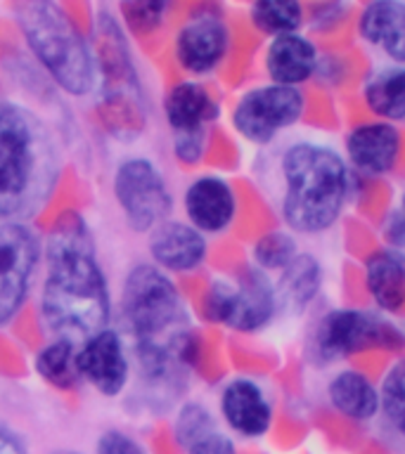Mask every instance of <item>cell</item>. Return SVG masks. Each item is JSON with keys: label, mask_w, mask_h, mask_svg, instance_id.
<instances>
[{"label": "cell", "mask_w": 405, "mask_h": 454, "mask_svg": "<svg viewBox=\"0 0 405 454\" xmlns=\"http://www.w3.org/2000/svg\"><path fill=\"white\" fill-rule=\"evenodd\" d=\"M121 312L138 346H169L185 333L180 332L185 315L176 286L152 265L131 270L123 284Z\"/></svg>", "instance_id": "obj_5"}, {"label": "cell", "mask_w": 405, "mask_h": 454, "mask_svg": "<svg viewBox=\"0 0 405 454\" xmlns=\"http://www.w3.org/2000/svg\"><path fill=\"white\" fill-rule=\"evenodd\" d=\"M20 24L34 55L71 95L92 88V59L71 20L52 3L20 5Z\"/></svg>", "instance_id": "obj_4"}, {"label": "cell", "mask_w": 405, "mask_h": 454, "mask_svg": "<svg viewBox=\"0 0 405 454\" xmlns=\"http://www.w3.org/2000/svg\"><path fill=\"white\" fill-rule=\"evenodd\" d=\"M320 286H322L320 261L311 254H298L282 270L280 282L275 284L277 308H282L290 315H301L315 301Z\"/></svg>", "instance_id": "obj_19"}, {"label": "cell", "mask_w": 405, "mask_h": 454, "mask_svg": "<svg viewBox=\"0 0 405 454\" xmlns=\"http://www.w3.org/2000/svg\"><path fill=\"white\" fill-rule=\"evenodd\" d=\"M60 176L52 135L34 114L0 105V218L36 211Z\"/></svg>", "instance_id": "obj_3"}, {"label": "cell", "mask_w": 405, "mask_h": 454, "mask_svg": "<svg viewBox=\"0 0 405 454\" xmlns=\"http://www.w3.org/2000/svg\"><path fill=\"white\" fill-rule=\"evenodd\" d=\"M304 95L298 88L287 85H263L247 92L237 102L233 123L242 137L256 145H266L280 130L294 126L304 114Z\"/></svg>", "instance_id": "obj_8"}, {"label": "cell", "mask_w": 405, "mask_h": 454, "mask_svg": "<svg viewBox=\"0 0 405 454\" xmlns=\"http://www.w3.org/2000/svg\"><path fill=\"white\" fill-rule=\"evenodd\" d=\"M358 34L396 64H405V3L379 0L369 3L358 20Z\"/></svg>", "instance_id": "obj_16"}, {"label": "cell", "mask_w": 405, "mask_h": 454, "mask_svg": "<svg viewBox=\"0 0 405 454\" xmlns=\"http://www.w3.org/2000/svg\"><path fill=\"white\" fill-rule=\"evenodd\" d=\"M280 213L298 234H322L339 220L353 184L346 159L322 142H294L280 159Z\"/></svg>", "instance_id": "obj_2"}, {"label": "cell", "mask_w": 405, "mask_h": 454, "mask_svg": "<svg viewBox=\"0 0 405 454\" xmlns=\"http://www.w3.org/2000/svg\"><path fill=\"white\" fill-rule=\"evenodd\" d=\"M365 105L384 123L405 121V67L393 64L375 71L362 88Z\"/></svg>", "instance_id": "obj_23"}, {"label": "cell", "mask_w": 405, "mask_h": 454, "mask_svg": "<svg viewBox=\"0 0 405 454\" xmlns=\"http://www.w3.org/2000/svg\"><path fill=\"white\" fill-rule=\"evenodd\" d=\"M401 213H403V218H405V192H403V199H401Z\"/></svg>", "instance_id": "obj_35"}, {"label": "cell", "mask_w": 405, "mask_h": 454, "mask_svg": "<svg viewBox=\"0 0 405 454\" xmlns=\"http://www.w3.org/2000/svg\"><path fill=\"white\" fill-rule=\"evenodd\" d=\"M204 149V130H190V133H176V154L180 161L195 163Z\"/></svg>", "instance_id": "obj_30"}, {"label": "cell", "mask_w": 405, "mask_h": 454, "mask_svg": "<svg viewBox=\"0 0 405 454\" xmlns=\"http://www.w3.org/2000/svg\"><path fill=\"white\" fill-rule=\"evenodd\" d=\"M384 239L389 248H403L405 247V218L403 213H393L386 223H384Z\"/></svg>", "instance_id": "obj_33"}, {"label": "cell", "mask_w": 405, "mask_h": 454, "mask_svg": "<svg viewBox=\"0 0 405 454\" xmlns=\"http://www.w3.org/2000/svg\"><path fill=\"white\" fill-rule=\"evenodd\" d=\"M227 50V28L218 17H195L178 35V62L187 71L204 74L223 59Z\"/></svg>", "instance_id": "obj_14"}, {"label": "cell", "mask_w": 405, "mask_h": 454, "mask_svg": "<svg viewBox=\"0 0 405 454\" xmlns=\"http://www.w3.org/2000/svg\"><path fill=\"white\" fill-rule=\"evenodd\" d=\"M38 258L34 234L21 225L0 227V325L20 310Z\"/></svg>", "instance_id": "obj_10"}, {"label": "cell", "mask_w": 405, "mask_h": 454, "mask_svg": "<svg viewBox=\"0 0 405 454\" xmlns=\"http://www.w3.org/2000/svg\"><path fill=\"white\" fill-rule=\"evenodd\" d=\"M327 397L334 410L353 421H368L382 411L379 388L355 369H344L334 376L332 381L327 383Z\"/></svg>", "instance_id": "obj_20"}, {"label": "cell", "mask_w": 405, "mask_h": 454, "mask_svg": "<svg viewBox=\"0 0 405 454\" xmlns=\"http://www.w3.org/2000/svg\"><path fill=\"white\" fill-rule=\"evenodd\" d=\"M220 411L226 417L227 426L240 435L258 438L270 428L273 421V407L261 386L249 379H234L227 383L220 395Z\"/></svg>", "instance_id": "obj_13"}, {"label": "cell", "mask_w": 405, "mask_h": 454, "mask_svg": "<svg viewBox=\"0 0 405 454\" xmlns=\"http://www.w3.org/2000/svg\"><path fill=\"white\" fill-rule=\"evenodd\" d=\"M368 289L379 308L396 312L405 303V255L396 248H382L365 268Z\"/></svg>", "instance_id": "obj_21"}, {"label": "cell", "mask_w": 405, "mask_h": 454, "mask_svg": "<svg viewBox=\"0 0 405 454\" xmlns=\"http://www.w3.org/2000/svg\"><path fill=\"white\" fill-rule=\"evenodd\" d=\"M190 454H237L234 452V445L226 435L220 433H213L209 438H204L202 442L190 447Z\"/></svg>", "instance_id": "obj_32"}, {"label": "cell", "mask_w": 405, "mask_h": 454, "mask_svg": "<svg viewBox=\"0 0 405 454\" xmlns=\"http://www.w3.org/2000/svg\"><path fill=\"white\" fill-rule=\"evenodd\" d=\"M251 21L263 34L277 35L297 34L304 24V7L298 3H284V0H261L251 7Z\"/></svg>", "instance_id": "obj_25"}, {"label": "cell", "mask_w": 405, "mask_h": 454, "mask_svg": "<svg viewBox=\"0 0 405 454\" xmlns=\"http://www.w3.org/2000/svg\"><path fill=\"white\" fill-rule=\"evenodd\" d=\"M0 454H24V450H21V445L12 435L0 433Z\"/></svg>", "instance_id": "obj_34"}, {"label": "cell", "mask_w": 405, "mask_h": 454, "mask_svg": "<svg viewBox=\"0 0 405 454\" xmlns=\"http://www.w3.org/2000/svg\"><path fill=\"white\" fill-rule=\"evenodd\" d=\"M297 255V241L287 232H268L256 241L254 247V258L263 270H280L282 272Z\"/></svg>", "instance_id": "obj_27"}, {"label": "cell", "mask_w": 405, "mask_h": 454, "mask_svg": "<svg viewBox=\"0 0 405 454\" xmlns=\"http://www.w3.org/2000/svg\"><path fill=\"white\" fill-rule=\"evenodd\" d=\"M76 348L69 340H55L50 343L36 360V372L57 388H71L81 379L76 362Z\"/></svg>", "instance_id": "obj_24"}, {"label": "cell", "mask_w": 405, "mask_h": 454, "mask_svg": "<svg viewBox=\"0 0 405 454\" xmlns=\"http://www.w3.org/2000/svg\"><path fill=\"white\" fill-rule=\"evenodd\" d=\"M277 310L275 286L261 270H247L234 282H216L206 296L209 317L237 332H256Z\"/></svg>", "instance_id": "obj_7"}, {"label": "cell", "mask_w": 405, "mask_h": 454, "mask_svg": "<svg viewBox=\"0 0 405 454\" xmlns=\"http://www.w3.org/2000/svg\"><path fill=\"white\" fill-rule=\"evenodd\" d=\"M266 71L275 85L298 88L318 71V50L301 34L277 35L266 52Z\"/></svg>", "instance_id": "obj_15"}, {"label": "cell", "mask_w": 405, "mask_h": 454, "mask_svg": "<svg viewBox=\"0 0 405 454\" xmlns=\"http://www.w3.org/2000/svg\"><path fill=\"white\" fill-rule=\"evenodd\" d=\"M78 374L105 395H116L128 379L126 353L114 332H99L88 339L76 353Z\"/></svg>", "instance_id": "obj_11"}, {"label": "cell", "mask_w": 405, "mask_h": 454, "mask_svg": "<svg viewBox=\"0 0 405 454\" xmlns=\"http://www.w3.org/2000/svg\"><path fill=\"white\" fill-rule=\"evenodd\" d=\"M43 317L60 340H88L105 332L109 296L83 227H62L50 239Z\"/></svg>", "instance_id": "obj_1"}, {"label": "cell", "mask_w": 405, "mask_h": 454, "mask_svg": "<svg viewBox=\"0 0 405 454\" xmlns=\"http://www.w3.org/2000/svg\"><path fill=\"white\" fill-rule=\"evenodd\" d=\"M185 211L202 232H220L234 215V194L220 177H199L185 194Z\"/></svg>", "instance_id": "obj_17"}, {"label": "cell", "mask_w": 405, "mask_h": 454, "mask_svg": "<svg viewBox=\"0 0 405 454\" xmlns=\"http://www.w3.org/2000/svg\"><path fill=\"white\" fill-rule=\"evenodd\" d=\"M114 192L128 223L135 230H152L166 218L171 208V194L159 170L145 159L126 161L116 173Z\"/></svg>", "instance_id": "obj_9"}, {"label": "cell", "mask_w": 405, "mask_h": 454, "mask_svg": "<svg viewBox=\"0 0 405 454\" xmlns=\"http://www.w3.org/2000/svg\"><path fill=\"white\" fill-rule=\"evenodd\" d=\"M401 154V133L396 126L372 121L353 128L346 137V156L355 170L365 176H384L393 170Z\"/></svg>", "instance_id": "obj_12"}, {"label": "cell", "mask_w": 405, "mask_h": 454, "mask_svg": "<svg viewBox=\"0 0 405 454\" xmlns=\"http://www.w3.org/2000/svg\"><path fill=\"white\" fill-rule=\"evenodd\" d=\"M163 10H166V5H162V3H133V5H123V12H126L128 21L135 28H142V31L155 28L159 24V20H162Z\"/></svg>", "instance_id": "obj_29"}, {"label": "cell", "mask_w": 405, "mask_h": 454, "mask_svg": "<svg viewBox=\"0 0 405 454\" xmlns=\"http://www.w3.org/2000/svg\"><path fill=\"white\" fill-rule=\"evenodd\" d=\"M379 400L389 426L405 440V360H398L386 372L379 386Z\"/></svg>", "instance_id": "obj_26"}, {"label": "cell", "mask_w": 405, "mask_h": 454, "mask_svg": "<svg viewBox=\"0 0 405 454\" xmlns=\"http://www.w3.org/2000/svg\"><path fill=\"white\" fill-rule=\"evenodd\" d=\"M163 112L176 133H190L204 130L206 121L216 119L218 105L202 85L180 83L166 95Z\"/></svg>", "instance_id": "obj_22"}, {"label": "cell", "mask_w": 405, "mask_h": 454, "mask_svg": "<svg viewBox=\"0 0 405 454\" xmlns=\"http://www.w3.org/2000/svg\"><path fill=\"white\" fill-rule=\"evenodd\" d=\"M98 454H142V450L123 433H105L98 442Z\"/></svg>", "instance_id": "obj_31"}, {"label": "cell", "mask_w": 405, "mask_h": 454, "mask_svg": "<svg viewBox=\"0 0 405 454\" xmlns=\"http://www.w3.org/2000/svg\"><path fill=\"white\" fill-rule=\"evenodd\" d=\"M403 343L405 333L398 326L362 310L327 312L313 332V355L325 362L365 348H396Z\"/></svg>", "instance_id": "obj_6"}, {"label": "cell", "mask_w": 405, "mask_h": 454, "mask_svg": "<svg viewBox=\"0 0 405 454\" xmlns=\"http://www.w3.org/2000/svg\"><path fill=\"white\" fill-rule=\"evenodd\" d=\"M149 248L159 265L185 272V270L197 268L199 262L204 261L206 241L195 227L183 225V223H162L152 232Z\"/></svg>", "instance_id": "obj_18"}, {"label": "cell", "mask_w": 405, "mask_h": 454, "mask_svg": "<svg viewBox=\"0 0 405 454\" xmlns=\"http://www.w3.org/2000/svg\"><path fill=\"white\" fill-rule=\"evenodd\" d=\"M176 433L178 440L190 450L192 445H197V442H202L204 438L213 435L216 428H213L211 414H209L204 407H199V404H187V407L180 411V417H178Z\"/></svg>", "instance_id": "obj_28"}]
</instances>
